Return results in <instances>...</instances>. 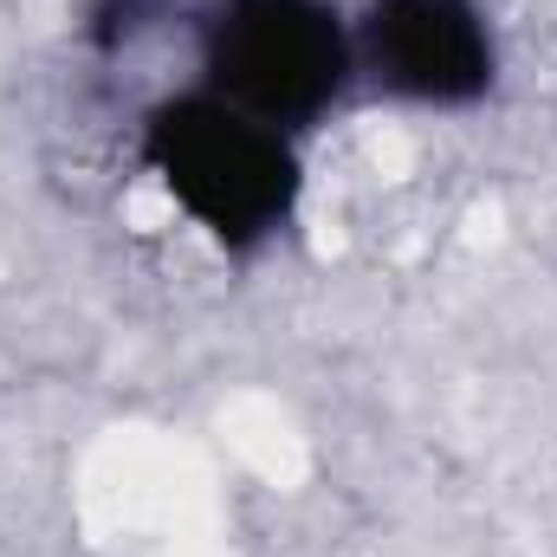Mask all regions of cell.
I'll use <instances>...</instances> for the list:
<instances>
[{
    "mask_svg": "<svg viewBox=\"0 0 557 557\" xmlns=\"http://www.w3.org/2000/svg\"><path fill=\"white\" fill-rule=\"evenodd\" d=\"M143 169L162 182V195L221 247V253H260L292 227L305 201V162L298 137L234 111L227 98L188 85L143 111Z\"/></svg>",
    "mask_w": 557,
    "mask_h": 557,
    "instance_id": "obj_1",
    "label": "cell"
},
{
    "mask_svg": "<svg viewBox=\"0 0 557 557\" xmlns=\"http://www.w3.org/2000/svg\"><path fill=\"white\" fill-rule=\"evenodd\" d=\"M195 65L201 91L285 137H305L344 104L357 78V39L337 0H201Z\"/></svg>",
    "mask_w": 557,
    "mask_h": 557,
    "instance_id": "obj_2",
    "label": "cell"
},
{
    "mask_svg": "<svg viewBox=\"0 0 557 557\" xmlns=\"http://www.w3.org/2000/svg\"><path fill=\"white\" fill-rule=\"evenodd\" d=\"M357 78L409 111H473L499 85V33L480 0H363Z\"/></svg>",
    "mask_w": 557,
    "mask_h": 557,
    "instance_id": "obj_3",
    "label": "cell"
}]
</instances>
